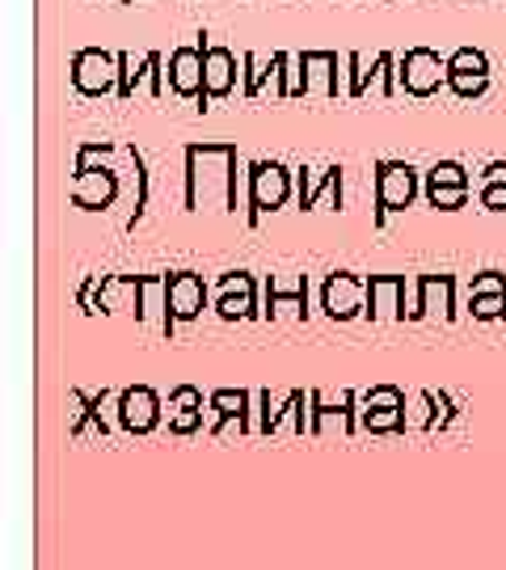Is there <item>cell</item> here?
Segmentation results:
<instances>
[{
	"instance_id": "8",
	"label": "cell",
	"mask_w": 506,
	"mask_h": 570,
	"mask_svg": "<svg viewBox=\"0 0 506 570\" xmlns=\"http://www.w3.org/2000/svg\"><path fill=\"white\" fill-rule=\"evenodd\" d=\"M367 305H371L367 279H359V275H346V271H338V275H329V279H325L321 308L334 317V322H350V317L367 313Z\"/></svg>"
},
{
	"instance_id": "1",
	"label": "cell",
	"mask_w": 506,
	"mask_h": 570,
	"mask_svg": "<svg viewBox=\"0 0 506 570\" xmlns=\"http://www.w3.org/2000/svg\"><path fill=\"white\" fill-rule=\"evenodd\" d=\"M152 275H106L93 284V301H89V313H136L143 317V296L152 292Z\"/></svg>"
},
{
	"instance_id": "13",
	"label": "cell",
	"mask_w": 506,
	"mask_h": 570,
	"mask_svg": "<svg viewBox=\"0 0 506 570\" xmlns=\"http://www.w3.org/2000/svg\"><path fill=\"white\" fill-rule=\"evenodd\" d=\"M119 195V174L115 169H77V186H72V207L98 212L110 207Z\"/></svg>"
},
{
	"instance_id": "15",
	"label": "cell",
	"mask_w": 506,
	"mask_h": 570,
	"mask_svg": "<svg viewBox=\"0 0 506 570\" xmlns=\"http://www.w3.org/2000/svg\"><path fill=\"white\" fill-rule=\"evenodd\" d=\"M435 301L444 305V317L452 322V317H456V279H452V275H423V279H418V296H414V305H409V317L423 322L426 313L435 308Z\"/></svg>"
},
{
	"instance_id": "4",
	"label": "cell",
	"mask_w": 506,
	"mask_h": 570,
	"mask_svg": "<svg viewBox=\"0 0 506 570\" xmlns=\"http://www.w3.org/2000/svg\"><path fill=\"white\" fill-rule=\"evenodd\" d=\"M397 81L409 98H430L439 94V85H447V60L430 47H409L405 60L397 63Z\"/></svg>"
},
{
	"instance_id": "19",
	"label": "cell",
	"mask_w": 506,
	"mask_h": 570,
	"mask_svg": "<svg viewBox=\"0 0 506 570\" xmlns=\"http://www.w3.org/2000/svg\"><path fill=\"white\" fill-rule=\"evenodd\" d=\"M207 406L220 414V423L211 428V435H224L228 423H237L241 431L249 428V393H241V389H216Z\"/></svg>"
},
{
	"instance_id": "2",
	"label": "cell",
	"mask_w": 506,
	"mask_h": 570,
	"mask_svg": "<svg viewBox=\"0 0 506 570\" xmlns=\"http://www.w3.org/2000/svg\"><path fill=\"white\" fill-rule=\"evenodd\" d=\"M418 195V169L405 161L376 165V225H385L388 212H405Z\"/></svg>"
},
{
	"instance_id": "28",
	"label": "cell",
	"mask_w": 506,
	"mask_h": 570,
	"mask_svg": "<svg viewBox=\"0 0 506 570\" xmlns=\"http://www.w3.org/2000/svg\"><path fill=\"white\" fill-rule=\"evenodd\" d=\"M482 183H506V161H489L486 174H482Z\"/></svg>"
},
{
	"instance_id": "23",
	"label": "cell",
	"mask_w": 506,
	"mask_h": 570,
	"mask_svg": "<svg viewBox=\"0 0 506 570\" xmlns=\"http://www.w3.org/2000/svg\"><path fill=\"white\" fill-rule=\"evenodd\" d=\"M426 199H430V207H439V212H456V207H465L468 186H426Z\"/></svg>"
},
{
	"instance_id": "14",
	"label": "cell",
	"mask_w": 506,
	"mask_h": 570,
	"mask_svg": "<svg viewBox=\"0 0 506 570\" xmlns=\"http://www.w3.org/2000/svg\"><path fill=\"white\" fill-rule=\"evenodd\" d=\"M296 94H338V56L334 51H304L300 56V85Z\"/></svg>"
},
{
	"instance_id": "20",
	"label": "cell",
	"mask_w": 506,
	"mask_h": 570,
	"mask_svg": "<svg viewBox=\"0 0 506 570\" xmlns=\"http://www.w3.org/2000/svg\"><path fill=\"white\" fill-rule=\"evenodd\" d=\"M334 423H338V428H343L346 435L355 431V410H350V393H343V402H338V406H325L321 397H312V435H325V431L334 428Z\"/></svg>"
},
{
	"instance_id": "6",
	"label": "cell",
	"mask_w": 506,
	"mask_h": 570,
	"mask_svg": "<svg viewBox=\"0 0 506 570\" xmlns=\"http://www.w3.org/2000/svg\"><path fill=\"white\" fill-rule=\"evenodd\" d=\"M72 85L85 98H101V94H119V56L106 51H77L72 56Z\"/></svg>"
},
{
	"instance_id": "10",
	"label": "cell",
	"mask_w": 506,
	"mask_h": 570,
	"mask_svg": "<svg viewBox=\"0 0 506 570\" xmlns=\"http://www.w3.org/2000/svg\"><path fill=\"white\" fill-rule=\"evenodd\" d=\"M161 423V397L148 385H131L119 393V428L131 435H148Z\"/></svg>"
},
{
	"instance_id": "11",
	"label": "cell",
	"mask_w": 506,
	"mask_h": 570,
	"mask_svg": "<svg viewBox=\"0 0 506 570\" xmlns=\"http://www.w3.org/2000/svg\"><path fill=\"white\" fill-rule=\"evenodd\" d=\"M254 305H258V284H254V275H245V271L224 275L220 301H216V313H220L224 322H245V317H254Z\"/></svg>"
},
{
	"instance_id": "22",
	"label": "cell",
	"mask_w": 506,
	"mask_h": 570,
	"mask_svg": "<svg viewBox=\"0 0 506 570\" xmlns=\"http://www.w3.org/2000/svg\"><path fill=\"white\" fill-rule=\"evenodd\" d=\"M468 308L477 322H506V292H486V296H468Z\"/></svg>"
},
{
	"instance_id": "16",
	"label": "cell",
	"mask_w": 506,
	"mask_h": 570,
	"mask_svg": "<svg viewBox=\"0 0 506 570\" xmlns=\"http://www.w3.org/2000/svg\"><path fill=\"white\" fill-rule=\"evenodd\" d=\"M266 317H308V279L296 275V284H266Z\"/></svg>"
},
{
	"instance_id": "25",
	"label": "cell",
	"mask_w": 506,
	"mask_h": 570,
	"mask_svg": "<svg viewBox=\"0 0 506 570\" xmlns=\"http://www.w3.org/2000/svg\"><path fill=\"white\" fill-rule=\"evenodd\" d=\"M486 292H506V275L503 271H486L468 284V296H486Z\"/></svg>"
},
{
	"instance_id": "5",
	"label": "cell",
	"mask_w": 506,
	"mask_h": 570,
	"mask_svg": "<svg viewBox=\"0 0 506 570\" xmlns=\"http://www.w3.org/2000/svg\"><path fill=\"white\" fill-rule=\"evenodd\" d=\"M207 305V284L195 271H178L165 279V334H173L178 322H195Z\"/></svg>"
},
{
	"instance_id": "24",
	"label": "cell",
	"mask_w": 506,
	"mask_h": 570,
	"mask_svg": "<svg viewBox=\"0 0 506 570\" xmlns=\"http://www.w3.org/2000/svg\"><path fill=\"white\" fill-rule=\"evenodd\" d=\"M426 186H468L465 165H456V161L430 165V174H426Z\"/></svg>"
},
{
	"instance_id": "17",
	"label": "cell",
	"mask_w": 506,
	"mask_h": 570,
	"mask_svg": "<svg viewBox=\"0 0 506 570\" xmlns=\"http://www.w3.org/2000/svg\"><path fill=\"white\" fill-rule=\"evenodd\" d=\"M367 292H371L367 317H397V322H405V279L401 275H376V279H367Z\"/></svg>"
},
{
	"instance_id": "7",
	"label": "cell",
	"mask_w": 506,
	"mask_h": 570,
	"mask_svg": "<svg viewBox=\"0 0 506 570\" xmlns=\"http://www.w3.org/2000/svg\"><path fill=\"white\" fill-rule=\"evenodd\" d=\"M202 42V102L199 110L216 102V98H228L237 89V56L220 47V42H207V35H199Z\"/></svg>"
},
{
	"instance_id": "18",
	"label": "cell",
	"mask_w": 506,
	"mask_h": 570,
	"mask_svg": "<svg viewBox=\"0 0 506 570\" xmlns=\"http://www.w3.org/2000/svg\"><path fill=\"white\" fill-rule=\"evenodd\" d=\"M202 428V393L199 389H173V397H169V431L173 435H190V431Z\"/></svg>"
},
{
	"instance_id": "9",
	"label": "cell",
	"mask_w": 506,
	"mask_h": 570,
	"mask_svg": "<svg viewBox=\"0 0 506 570\" xmlns=\"http://www.w3.org/2000/svg\"><path fill=\"white\" fill-rule=\"evenodd\" d=\"M447 85L456 98H482L489 89V60L477 47H460L447 56Z\"/></svg>"
},
{
	"instance_id": "3",
	"label": "cell",
	"mask_w": 506,
	"mask_h": 570,
	"mask_svg": "<svg viewBox=\"0 0 506 570\" xmlns=\"http://www.w3.org/2000/svg\"><path fill=\"white\" fill-rule=\"evenodd\" d=\"M291 195V174L279 161H258L249 169V228H258L266 212H279Z\"/></svg>"
},
{
	"instance_id": "27",
	"label": "cell",
	"mask_w": 506,
	"mask_h": 570,
	"mask_svg": "<svg viewBox=\"0 0 506 570\" xmlns=\"http://www.w3.org/2000/svg\"><path fill=\"white\" fill-rule=\"evenodd\" d=\"M482 207H486V212H506V183H486Z\"/></svg>"
},
{
	"instance_id": "12",
	"label": "cell",
	"mask_w": 506,
	"mask_h": 570,
	"mask_svg": "<svg viewBox=\"0 0 506 570\" xmlns=\"http://www.w3.org/2000/svg\"><path fill=\"white\" fill-rule=\"evenodd\" d=\"M169 89L186 102H202V42L199 47H178L169 56Z\"/></svg>"
},
{
	"instance_id": "21",
	"label": "cell",
	"mask_w": 506,
	"mask_h": 570,
	"mask_svg": "<svg viewBox=\"0 0 506 570\" xmlns=\"http://www.w3.org/2000/svg\"><path fill=\"white\" fill-rule=\"evenodd\" d=\"M405 406H367L364 410V431H405Z\"/></svg>"
},
{
	"instance_id": "26",
	"label": "cell",
	"mask_w": 506,
	"mask_h": 570,
	"mask_svg": "<svg viewBox=\"0 0 506 570\" xmlns=\"http://www.w3.org/2000/svg\"><path fill=\"white\" fill-rule=\"evenodd\" d=\"M367 406H405V393L393 385H380L367 393Z\"/></svg>"
}]
</instances>
